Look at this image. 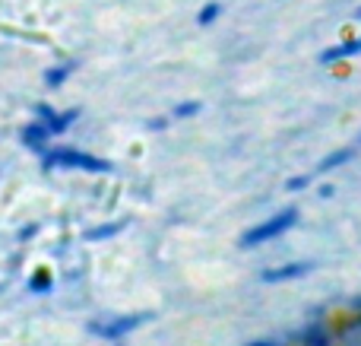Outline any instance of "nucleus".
<instances>
[{
    "label": "nucleus",
    "instance_id": "12",
    "mask_svg": "<svg viewBox=\"0 0 361 346\" xmlns=\"http://www.w3.org/2000/svg\"><path fill=\"white\" fill-rule=\"evenodd\" d=\"M219 16H222V4H216V0H212V4H206L203 10L197 13V25H203V29H206V25H212Z\"/></svg>",
    "mask_w": 361,
    "mask_h": 346
},
{
    "label": "nucleus",
    "instance_id": "3",
    "mask_svg": "<svg viewBox=\"0 0 361 346\" xmlns=\"http://www.w3.org/2000/svg\"><path fill=\"white\" fill-rule=\"evenodd\" d=\"M149 311H137V315H121V318H111L108 324H89V330L99 337H105V340H121V337H127L130 330H137L140 324L149 321Z\"/></svg>",
    "mask_w": 361,
    "mask_h": 346
},
{
    "label": "nucleus",
    "instance_id": "8",
    "mask_svg": "<svg viewBox=\"0 0 361 346\" xmlns=\"http://www.w3.org/2000/svg\"><path fill=\"white\" fill-rule=\"evenodd\" d=\"M301 346H333V334L324 328V324H311L301 337Z\"/></svg>",
    "mask_w": 361,
    "mask_h": 346
},
{
    "label": "nucleus",
    "instance_id": "1",
    "mask_svg": "<svg viewBox=\"0 0 361 346\" xmlns=\"http://www.w3.org/2000/svg\"><path fill=\"white\" fill-rule=\"evenodd\" d=\"M42 165L44 169H80V172H92V175H105L111 172V162L89 153L70 150V146H57V150H42Z\"/></svg>",
    "mask_w": 361,
    "mask_h": 346
},
{
    "label": "nucleus",
    "instance_id": "15",
    "mask_svg": "<svg viewBox=\"0 0 361 346\" xmlns=\"http://www.w3.org/2000/svg\"><path fill=\"white\" fill-rule=\"evenodd\" d=\"M203 108V102H197V99H190V102H180V105H175V118H193V114Z\"/></svg>",
    "mask_w": 361,
    "mask_h": 346
},
{
    "label": "nucleus",
    "instance_id": "18",
    "mask_svg": "<svg viewBox=\"0 0 361 346\" xmlns=\"http://www.w3.org/2000/svg\"><path fill=\"white\" fill-rule=\"evenodd\" d=\"M162 127H165V118H152L149 121V131H162Z\"/></svg>",
    "mask_w": 361,
    "mask_h": 346
},
{
    "label": "nucleus",
    "instance_id": "10",
    "mask_svg": "<svg viewBox=\"0 0 361 346\" xmlns=\"http://www.w3.org/2000/svg\"><path fill=\"white\" fill-rule=\"evenodd\" d=\"M352 156H355V150H336V153H330V156H326L324 162H320V165H317V169H314V172H317V175H324V172H333V169H336V165L349 162Z\"/></svg>",
    "mask_w": 361,
    "mask_h": 346
},
{
    "label": "nucleus",
    "instance_id": "5",
    "mask_svg": "<svg viewBox=\"0 0 361 346\" xmlns=\"http://www.w3.org/2000/svg\"><path fill=\"white\" fill-rule=\"evenodd\" d=\"M355 54H361V35L358 38H345V42L326 48L324 54H320V64H324V67H333V64L345 61V57H355Z\"/></svg>",
    "mask_w": 361,
    "mask_h": 346
},
{
    "label": "nucleus",
    "instance_id": "7",
    "mask_svg": "<svg viewBox=\"0 0 361 346\" xmlns=\"http://www.w3.org/2000/svg\"><path fill=\"white\" fill-rule=\"evenodd\" d=\"M76 67H80L76 61H63V64H54V67H48V70H44V76H42L44 86H48V89H61L63 83H67L70 76L76 73Z\"/></svg>",
    "mask_w": 361,
    "mask_h": 346
},
{
    "label": "nucleus",
    "instance_id": "21",
    "mask_svg": "<svg viewBox=\"0 0 361 346\" xmlns=\"http://www.w3.org/2000/svg\"><path fill=\"white\" fill-rule=\"evenodd\" d=\"M355 19H361V6H358V10H355Z\"/></svg>",
    "mask_w": 361,
    "mask_h": 346
},
{
    "label": "nucleus",
    "instance_id": "4",
    "mask_svg": "<svg viewBox=\"0 0 361 346\" xmlns=\"http://www.w3.org/2000/svg\"><path fill=\"white\" fill-rule=\"evenodd\" d=\"M311 270H314V264H307V261H298V264H282V267H269V270H263V283H286V280L307 277Z\"/></svg>",
    "mask_w": 361,
    "mask_h": 346
},
{
    "label": "nucleus",
    "instance_id": "2",
    "mask_svg": "<svg viewBox=\"0 0 361 346\" xmlns=\"http://www.w3.org/2000/svg\"><path fill=\"white\" fill-rule=\"evenodd\" d=\"M295 222H298V210H295V207L282 210V213H276V216H269V220H263L260 226L247 229V232L241 235V248H257V245H263V241H269V239H279V235L288 232Z\"/></svg>",
    "mask_w": 361,
    "mask_h": 346
},
{
    "label": "nucleus",
    "instance_id": "22",
    "mask_svg": "<svg viewBox=\"0 0 361 346\" xmlns=\"http://www.w3.org/2000/svg\"><path fill=\"white\" fill-rule=\"evenodd\" d=\"M358 143H361V137H358Z\"/></svg>",
    "mask_w": 361,
    "mask_h": 346
},
{
    "label": "nucleus",
    "instance_id": "16",
    "mask_svg": "<svg viewBox=\"0 0 361 346\" xmlns=\"http://www.w3.org/2000/svg\"><path fill=\"white\" fill-rule=\"evenodd\" d=\"M307 184H311V175H298V178H288L286 188L288 191H301V188H307Z\"/></svg>",
    "mask_w": 361,
    "mask_h": 346
},
{
    "label": "nucleus",
    "instance_id": "19",
    "mask_svg": "<svg viewBox=\"0 0 361 346\" xmlns=\"http://www.w3.org/2000/svg\"><path fill=\"white\" fill-rule=\"evenodd\" d=\"M244 346H279V343H273V340H250V343H244Z\"/></svg>",
    "mask_w": 361,
    "mask_h": 346
},
{
    "label": "nucleus",
    "instance_id": "17",
    "mask_svg": "<svg viewBox=\"0 0 361 346\" xmlns=\"http://www.w3.org/2000/svg\"><path fill=\"white\" fill-rule=\"evenodd\" d=\"M35 232H38V226H25V229H19V239L25 241V239H32Z\"/></svg>",
    "mask_w": 361,
    "mask_h": 346
},
{
    "label": "nucleus",
    "instance_id": "13",
    "mask_svg": "<svg viewBox=\"0 0 361 346\" xmlns=\"http://www.w3.org/2000/svg\"><path fill=\"white\" fill-rule=\"evenodd\" d=\"M51 286H54V280H51L48 270H35V273H32V280H29V290L32 292H48Z\"/></svg>",
    "mask_w": 361,
    "mask_h": 346
},
{
    "label": "nucleus",
    "instance_id": "11",
    "mask_svg": "<svg viewBox=\"0 0 361 346\" xmlns=\"http://www.w3.org/2000/svg\"><path fill=\"white\" fill-rule=\"evenodd\" d=\"M35 118L42 121V124H48V131L57 137V118H61V112H57V108H51V105H44V102H42V105H35Z\"/></svg>",
    "mask_w": 361,
    "mask_h": 346
},
{
    "label": "nucleus",
    "instance_id": "9",
    "mask_svg": "<svg viewBox=\"0 0 361 346\" xmlns=\"http://www.w3.org/2000/svg\"><path fill=\"white\" fill-rule=\"evenodd\" d=\"M124 226H127L124 220H118V222H105V226H95V229H89V232H86V239H89V241H105V239H114V235H121V232H124Z\"/></svg>",
    "mask_w": 361,
    "mask_h": 346
},
{
    "label": "nucleus",
    "instance_id": "20",
    "mask_svg": "<svg viewBox=\"0 0 361 346\" xmlns=\"http://www.w3.org/2000/svg\"><path fill=\"white\" fill-rule=\"evenodd\" d=\"M352 309H355V311H361V296L355 299V302H352Z\"/></svg>",
    "mask_w": 361,
    "mask_h": 346
},
{
    "label": "nucleus",
    "instance_id": "14",
    "mask_svg": "<svg viewBox=\"0 0 361 346\" xmlns=\"http://www.w3.org/2000/svg\"><path fill=\"white\" fill-rule=\"evenodd\" d=\"M76 121H80V108H67V112H61V118H57V137H61L63 131H70Z\"/></svg>",
    "mask_w": 361,
    "mask_h": 346
},
{
    "label": "nucleus",
    "instance_id": "6",
    "mask_svg": "<svg viewBox=\"0 0 361 346\" xmlns=\"http://www.w3.org/2000/svg\"><path fill=\"white\" fill-rule=\"evenodd\" d=\"M54 137V133L48 131V124H42V121H32V124H25L23 131H19V140H23L29 150H48V140Z\"/></svg>",
    "mask_w": 361,
    "mask_h": 346
}]
</instances>
